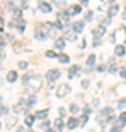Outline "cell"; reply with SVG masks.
<instances>
[{
  "mask_svg": "<svg viewBox=\"0 0 126 132\" xmlns=\"http://www.w3.org/2000/svg\"><path fill=\"white\" fill-rule=\"evenodd\" d=\"M23 84L27 85L28 91L31 93V95H34L40 88H41V84H43V79L40 75H29V76H23Z\"/></svg>",
  "mask_w": 126,
  "mask_h": 132,
  "instance_id": "1",
  "label": "cell"
},
{
  "mask_svg": "<svg viewBox=\"0 0 126 132\" xmlns=\"http://www.w3.org/2000/svg\"><path fill=\"white\" fill-rule=\"evenodd\" d=\"M69 93H70V85H68V84H60V87L57 88V97L59 98L66 97Z\"/></svg>",
  "mask_w": 126,
  "mask_h": 132,
  "instance_id": "2",
  "label": "cell"
},
{
  "mask_svg": "<svg viewBox=\"0 0 126 132\" xmlns=\"http://www.w3.org/2000/svg\"><path fill=\"white\" fill-rule=\"evenodd\" d=\"M59 76H60V71H57V69H50V71L46 73V78H47V81H48V82L56 81Z\"/></svg>",
  "mask_w": 126,
  "mask_h": 132,
  "instance_id": "3",
  "label": "cell"
},
{
  "mask_svg": "<svg viewBox=\"0 0 126 132\" xmlns=\"http://www.w3.org/2000/svg\"><path fill=\"white\" fill-rule=\"evenodd\" d=\"M106 31H107V28H106V27H103V25H98V27H95V28H94L93 34H94V37H95V38H101L104 34H106Z\"/></svg>",
  "mask_w": 126,
  "mask_h": 132,
  "instance_id": "4",
  "label": "cell"
},
{
  "mask_svg": "<svg viewBox=\"0 0 126 132\" xmlns=\"http://www.w3.org/2000/svg\"><path fill=\"white\" fill-rule=\"evenodd\" d=\"M25 107H27V101L25 100H21L19 103H16L13 106V112L15 113H22L23 110H25Z\"/></svg>",
  "mask_w": 126,
  "mask_h": 132,
  "instance_id": "5",
  "label": "cell"
},
{
  "mask_svg": "<svg viewBox=\"0 0 126 132\" xmlns=\"http://www.w3.org/2000/svg\"><path fill=\"white\" fill-rule=\"evenodd\" d=\"M38 9L44 12V13H50L52 12V5L50 3H47V2H40L38 3Z\"/></svg>",
  "mask_w": 126,
  "mask_h": 132,
  "instance_id": "6",
  "label": "cell"
},
{
  "mask_svg": "<svg viewBox=\"0 0 126 132\" xmlns=\"http://www.w3.org/2000/svg\"><path fill=\"white\" fill-rule=\"evenodd\" d=\"M119 13V5H112L110 7H108L107 10V15H108V18H113L114 15Z\"/></svg>",
  "mask_w": 126,
  "mask_h": 132,
  "instance_id": "7",
  "label": "cell"
},
{
  "mask_svg": "<svg viewBox=\"0 0 126 132\" xmlns=\"http://www.w3.org/2000/svg\"><path fill=\"white\" fill-rule=\"evenodd\" d=\"M84 21H78V22H75L73 25H72V28H73L75 32H82L84 31Z\"/></svg>",
  "mask_w": 126,
  "mask_h": 132,
  "instance_id": "8",
  "label": "cell"
},
{
  "mask_svg": "<svg viewBox=\"0 0 126 132\" xmlns=\"http://www.w3.org/2000/svg\"><path fill=\"white\" fill-rule=\"evenodd\" d=\"M78 125H79V120L76 118H70L69 120H68V128H69V129H75Z\"/></svg>",
  "mask_w": 126,
  "mask_h": 132,
  "instance_id": "9",
  "label": "cell"
},
{
  "mask_svg": "<svg viewBox=\"0 0 126 132\" xmlns=\"http://www.w3.org/2000/svg\"><path fill=\"white\" fill-rule=\"evenodd\" d=\"M68 19H69V13H66V12H59L57 13V21H60L62 24L68 22Z\"/></svg>",
  "mask_w": 126,
  "mask_h": 132,
  "instance_id": "10",
  "label": "cell"
},
{
  "mask_svg": "<svg viewBox=\"0 0 126 132\" xmlns=\"http://www.w3.org/2000/svg\"><path fill=\"white\" fill-rule=\"evenodd\" d=\"M6 79L9 81V82H15V81L18 79V72H15V71L7 72V76H6Z\"/></svg>",
  "mask_w": 126,
  "mask_h": 132,
  "instance_id": "11",
  "label": "cell"
},
{
  "mask_svg": "<svg viewBox=\"0 0 126 132\" xmlns=\"http://www.w3.org/2000/svg\"><path fill=\"white\" fill-rule=\"evenodd\" d=\"M48 116V109H44V110H38L35 113V118L37 119H46Z\"/></svg>",
  "mask_w": 126,
  "mask_h": 132,
  "instance_id": "12",
  "label": "cell"
},
{
  "mask_svg": "<svg viewBox=\"0 0 126 132\" xmlns=\"http://www.w3.org/2000/svg\"><path fill=\"white\" fill-rule=\"evenodd\" d=\"M126 125V113H123L122 114V116H119V119H117V125L116 126H119L122 129V128L125 126Z\"/></svg>",
  "mask_w": 126,
  "mask_h": 132,
  "instance_id": "13",
  "label": "cell"
},
{
  "mask_svg": "<svg viewBox=\"0 0 126 132\" xmlns=\"http://www.w3.org/2000/svg\"><path fill=\"white\" fill-rule=\"evenodd\" d=\"M78 71H79V66L73 65L72 68H69V73H68V76H69V78H73V76L78 73Z\"/></svg>",
  "mask_w": 126,
  "mask_h": 132,
  "instance_id": "14",
  "label": "cell"
},
{
  "mask_svg": "<svg viewBox=\"0 0 126 132\" xmlns=\"http://www.w3.org/2000/svg\"><path fill=\"white\" fill-rule=\"evenodd\" d=\"M81 13V5H73L69 9V15H78Z\"/></svg>",
  "mask_w": 126,
  "mask_h": 132,
  "instance_id": "15",
  "label": "cell"
},
{
  "mask_svg": "<svg viewBox=\"0 0 126 132\" xmlns=\"http://www.w3.org/2000/svg\"><path fill=\"white\" fill-rule=\"evenodd\" d=\"M65 37H66V40H69V41H75V40H76V32H75V31H66Z\"/></svg>",
  "mask_w": 126,
  "mask_h": 132,
  "instance_id": "16",
  "label": "cell"
},
{
  "mask_svg": "<svg viewBox=\"0 0 126 132\" xmlns=\"http://www.w3.org/2000/svg\"><path fill=\"white\" fill-rule=\"evenodd\" d=\"M95 60H97V56L95 54H89L88 56V59H87V66H94L95 65Z\"/></svg>",
  "mask_w": 126,
  "mask_h": 132,
  "instance_id": "17",
  "label": "cell"
},
{
  "mask_svg": "<svg viewBox=\"0 0 126 132\" xmlns=\"http://www.w3.org/2000/svg\"><path fill=\"white\" fill-rule=\"evenodd\" d=\"M65 47V40L63 38H57L56 41H54V48H63Z\"/></svg>",
  "mask_w": 126,
  "mask_h": 132,
  "instance_id": "18",
  "label": "cell"
},
{
  "mask_svg": "<svg viewBox=\"0 0 126 132\" xmlns=\"http://www.w3.org/2000/svg\"><path fill=\"white\" fill-rule=\"evenodd\" d=\"M114 54H116V56H123V54H125V47L120 46V44L116 46V48H114Z\"/></svg>",
  "mask_w": 126,
  "mask_h": 132,
  "instance_id": "19",
  "label": "cell"
},
{
  "mask_svg": "<svg viewBox=\"0 0 126 132\" xmlns=\"http://www.w3.org/2000/svg\"><path fill=\"white\" fill-rule=\"evenodd\" d=\"M57 59H59V62H62V63H68V62L70 60L69 56H68V54H65V53H60V54H57Z\"/></svg>",
  "mask_w": 126,
  "mask_h": 132,
  "instance_id": "20",
  "label": "cell"
},
{
  "mask_svg": "<svg viewBox=\"0 0 126 132\" xmlns=\"http://www.w3.org/2000/svg\"><path fill=\"white\" fill-rule=\"evenodd\" d=\"M54 126H56V131H62V129H63V120H62V119H56Z\"/></svg>",
  "mask_w": 126,
  "mask_h": 132,
  "instance_id": "21",
  "label": "cell"
},
{
  "mask_svg": "<svg viewBox=\"0 0 126 132\" xmlns=\"http://www.w3.org/2000/svg\"><path fill=\"white\" fill-rule=\"evenodd\" d=\"M34 118H35V116H31V114H28V116L25 118V123H27L28 126H32V125H34Z\"/></svg>",
  "mask_w": 126,
  "mask_h": 132,
  "instance_id": "22",
  "label": "cell"
},
{
  "mask_svg": "<svg viewBox=\"0 0 126 132\" xmlns=\"http://www.w3.org/2000/svg\"><path fill=\"white\" fill-rule=\"evenodd\" d=\"M117 107L120 109V110L126 109V98H120V100H119V103H117Z\"/></svg>",
  "mask_w": 126,
  "mask_h": 132,
  "instance_id": "23",
  "label": "cell"
},
{
  "mask_svg": "<svg viewBox=\"0 0 126 132\" xmlns=\"http://www.w3.org/2000/svg\"><path fill=\"white\" fill-rule=\"evenodd\" d=\"M101 114H104V116H112L113 114V109H110V107L103 109V110H101Z\"/></svg>",
  "mask_w": 126,
  "mask_h": 132,
  "instance_id": "24",
  "label": "cell"
},
{
  "mask_svg": "<svg viewBox=\"0 0 126 132\" xmlns=\"http://www.w3.org/2000/svg\"><path fill=\"white\" fill-rule=\"evenodd\" d=\"M78 120H79V125H82V126H84L85 123L88 122V116H87V114H82V116H81Z\"/></svg>",
  "mask_w": 126,
  "mask_h": 132,
  "instance_id": "25",
  "label": "cell"
},
{
  "mask_svg": "<svg viewBox=\"0 0 126 132\" xmlns=\"http://www.w3.org/2000/svg\"><path fill=\"white\" fill-rule=\"evenodd\" d=\"M78 112H79V107L76 104H70V113L75 114V113H78Z\"/></svg>",
  "mask_w": 126,
  "mask_h": 132,
  "instance_id": "26",
  "label": "cell"
},
{
  "mask_svg": "<svg viewBox=\"0 0 126 132\" xmlns=\"http://www.w3.org/2000/svg\"><path fill=\"white\" fill-rule=\"evenodd\" d=\"M13 18L15 19H21V10L19 9H13Z\"/></svg>",
  "mask_w": 126,
  "mask_h": 132,
  "instance_id": "27",
  "label": "cell"
},
{
  "mask_svg": "<svg viewBox=\"0 0 126 132\" xmlns=\"http://www.w3.org/2000/svg\"><path fill=\"white\" fill-rule=\"evenodd\" d=\"M46 56H47V57H56V53L53 52V50H47V52H46Z\"/></svg>",
  "mask_w": 126,
  "mask_h": 132,
  "instance_id": "28",
  "label": "cell"
},
{
  "mask_svg": "<svg viewBox=\"0 0 126 132\" xmlns=\"http://www.w3.org/2000/svg\"><path fill=\"white\" fill-rule=\"evenodd\" d=\"M110 72H112V73H116V72H117V66H116V63L110 65Z\"/></svg>",
  "mask_w": 126,
  "mask_h": 132,
  "instance_id": "29",
  "label": "cell"
},
{
  "mask_svg": "<svg viewBox=\"0 0 126 132\" xmlns=\"http://www.w3.org/2000/svg\"><path fill=\"white\" fill-rule=\"evenodd\" d=\"M35 37L38 38V40H41V41H44L47 38V35H43V34H38V32H35Z\"/></svg>",
  "mask_w": 126,
  "mask_h": 132,
  "instance_id": "30",
  "label": "cell"
},
{
  "mask_svg": "<svg viewBox=\"0 0 126 132\" xmlns=\"http://www.w3.org/2000/svg\"><path fill=\"white\" fill-rule=\"evenodd\" d=\"M106 69H107V66H106V65H100V66L97 68V71H98V72H104Z\"/></svg>",
  "mask_w": 126,
  "mask_h": 132,
  "instance_id": "31",
  "label": "cell"
},
{
  "mask_svg": "<svg viewBox=\"0 0 126 132\" xmlns=\"http://www.w3.org/2000/svg\"><path fill=\"white\" fill-rule=\"evenodd\" d=\"M19 29H21V31H23V29H25V22H23L22 19L19 21Z\"/></svg>",
  "mask_w": 126,
  "mask_h": 132,
  "instance_id": "32",
  "label": "cell"
},
{
  "mask_svg": "<svg viewBox=\"0 0 126 132\" xmlns=\"http://www.w3.org/2000/svg\"><path fill=\"white\" fill-rule=\"evenodd\" d=\"M59 113H60V118H65V114H66V110L63 107L59 109Z\"/></svg>",
  "mask_w": 126,
  "mask_h": 132,
  "instance_id": "33",
  "label": "cell"
},
{
  "mask_svg": "<svg viewBox=\"0 0 126 132\" xmlns=\"http://www.w3.org/2000/svg\"><path fill=\"white\" fill-rule=\"evenodd\" d=\"M48 126H50V123L48 122H43L41 123V129H48Z\"/></svg>",
  "mask_w": 126,
  "mask_h": 132,
  "instance_id": "34",
  "label": "cell"
},
{
  "mask_svg": "<svg viewBox=\"0 0 126 132\" xmlns=\"http://www.w3.org/2000/svg\"><path fill=\"white\" fill-rule=\"evenodd\" d=\"M119 72H120V76H122V78H126V69H125V68H122Z\"/></svg>",
  "mask_w": 126,
  "mask_h": 132,
  "instance_id": "35",
  "label": "cell"
},
{
  "mask_svg": "<svg viewBox=\"0 0 126 132\" xmlns=\"http://www.w3.org/2000/svg\"><path fill=\"white\" fill-rule=\"evenodd\" d=\"M27 62H19V68H21V69H25V68H27Z\"/></svg>",
  "mask_w": 126,
  "mask_h": 132,
  "instance_id": "36",
  "label": "cell"
},
{
  "mask_svg": "<svg viewBox=\"0 0 126 132\" xmlns=\"http://www.w3.org/2000/svg\"><path fill=\"white\" fill-rule=\"evenodd\" d=\"M120 131H122V129L119 126H113L112 129H110V132H120Z\"/></svg>",
  "mask_w": 126,
  "mask_h": 132,
  "instance_id": "37",
  "label": "cell"
},
{
  "mask_svg": "<svg viewBox=\"0 0 126 132\" xmlns=\"http://www.w3.org/2000/svg\"><path fill=\"white\" fill-rule=\"evenodd\" d=\"M114 120H116V118H114L113 114H112V116H108V119H107V122H108V123H113Z\"/></svg>",
  "mask_w": 126,
  "mask_h": 132,
  "instance_id": "38",
  "label": "cell"
},
{
  "mask_svg": "<svg viewBox=\"0 0 126 132\" xmlns=\"http://www.w3.org/2000/svg\"><path fill=\"white\" fill-rule=\"evenodd\" d=\"M101 25H103V27H106V25H110V18L104 19V21H103V24H101Z\"/></svg>",
  "mask_w": 126,
  "mask_h": 132,
  "instance_id": "39",
  "label": "cell"
},
{
  "mask_svg": "<svg viewBox=\"0 0 126 132\" xmlns=\"http://www.w3.org/2000/svg\"><path fill=\"white\" fill-rule=\"evenodd\" d=\"M89 113H91V109H89V106H85V114L88 116Z\"/></svg>",
  "mask_w": 126,
  "mask_h": 132,
  "instance_id": "40",
  "label": "cell"
},
{
  "mask_svg": "<svg viewBox=\"0 0 126 132\" xmlns=\"http://www.w3.org/2000/svg\"><path fill=\"white\" fill-rule=\"evenodd\" d=\"M65 5H66L65 2H56V6H59V7H63Z\"/></svg>",
  "mask_w": 126,
  "mask_h": 132,
  "instance_id": "41",
  "label": "cell"
},
{
  "mask_svg": "<svg viewBox=\"0 0 126 132\" xmlns=\"http://www.w3.org/2000/svg\"><path fill=\"white\" fill-rule=\"evenodd\" d=\"M15 122H16V119H15V118H13V119H10L9 122H7V126L10 128V126H12V123H15Z\"/></svg>",
  "mask_w": 126,
  "mask_h": 132,
  "instance_id": "42",
  "label": "cell"
},
{
  "mask_svg": "<svg viewBox=\"0 0 126 132\" xmlns=\"http://www.w3.org/2000/svg\"><path fill=\"white\" fill-rule=\"evenodd\" d=\"M88 81H82V88H88Z\"/></svg>",
  "mask_w": 126,
  "mask_h": 132,
  "instance_id": "43",
  "label": "cell"
},
{
  "mask_svg": "<svg viewBox=\"0 0 126 132\" xmlns=\"http://www.w3.org/2000/svg\"><path fill=\"white\" fill-rule=\"evenodd\" d=\"M5 44H6V41H5V40H0V50H2V48L5 47Z\"/></svg>",
  "mask_w": 126,
  "mask_h": 132,
  "instance_id": "44",
  "label": "cell"
},
{
  "mask_svg": "<svg viewBox=\"0 0 126 132\" xmlns=\"http://www.w3.org/2000/svg\"><path fill=\"white\" fill-rule=\"evenodd\" d=\"M3 25H5V19L0 16V28H3Z\"/></svg>",
  "mask_w": 126,
  "mask_h": 132,
  "instance_id": "45",
  "label": "cell"
},
{
  "mask_svg": "<svg viewBox=\"0 0 126 132\" xmlns=\"http://www.w3.org/2000/svg\"><path fill=\"white\" fill-rule=\"evenodd\" d=\"M87 19H88V21H91V19H93V12H89V13L87 15Z\"/></svg>",
  "mask_w": 126,
  "mask_h": 132,
  "instance_id": "46",
  "label": "cell"
},
{
  "mask_svg": "<svg viewBox=\"0 0 126 132\" xmlns=\"http://www.w3.org/2000/svg\"><path fill=\"white\" fill-rule=\"evenodd\" d=\"M81 5H82V6H87V5H88V0H82V2H81Z\"/></svg>",
  "mask_w": 126,
  "mask_h": 132,
  "instance_id": "47",
  "label": "cell"
},
{
  "mask_svg": "<svg viewBox=\"0 0 126 132\" xmlns=\"http://www.w3.org/2000/svg\"><path fill=\"white\" fill-rule=\"evenodd\" d=\"M122 18H123V21H126V7H125V10H123V15H122Z\"/></svg>",
  "mask_w": 126,
  "mask_h": 132,
  "instance_id": "48",
  "label": "cell"
},
{
  "mask_svg": "<svg viewBox=\"0 0 126 132\" xmlns=\"http://www.w3.org/2000/svg\"><path fill=\"white\" fill-rule=\"evenodd\" d=\"M93 104H94V106H98V104H100V100H94Z\"/></svg>",
  "mask_w": 126,
  "mask_h": 132,
  "instance_id": "49",
  "label": "cell"
},
{
  "mask_svg": "<svg viewBox=\"0 0 126 132\" xmlns=\"http://www.w3.org/2000/svg\"><path fill=\"white\" fill-rule=\"evenodd\" d=\"M6 112H7V109H6V107H3V109H0V113H6Z\"/></svg>",
  "mask_w": 126,
  "mask_h": 132,
  "instance_id": "50",
  "label": "cell"
},
{
  "mask_svg": "<svg viewBox=\"0 0 126 132\" xmlns=\"http://www.w3.org/2000/svg\"><path fill=\"white\" fill-rule=\"evenodd\" d=\"M3 59H5V53L2 52V53H0V60H3Z\"/></svg>",
  "mask_w": 126,
  "mask_h": 132,
  "instance_id": "51",
  "label": "cell"
},
{
  "mask_svg": "<svg viewBox=\"0 0 126 132\" xmlns=\"http://www.w3.org/2000/svg\"><path fill=\"white\" fill-rule=\"evenodd\" d=\"M16 132H23V128H22V126H19L18 129H16Z\"/></svg>",
  "mask_w": 126,
  "mask_h": 132,
  "instance_id": "52",
  "label": "cell"
},
{
  "mask_svg": "<svg viewBox=\"0 0 126 132\" xmlns=\"http://www.w3.org/2000/svg\"><path fill=\"white\" fill-rule=\"evenodd\" d=\"M47 132H54V129H47Z\"/></svg>",
  "mask_w": 126,
  "mask_h": 132,
  "instance_id": "53",
  "label": "cell"
},
{
  "mask_svg": "<svg viewBox=\"0 0 126 132\" xmlns=\"http://www.w3.org/2000/svg\"><path fill=\"white\" fill-rule=\"evenodd\" d=\"M2 32H3V28H0V35H2Z\"/></svg>",
  "mask_w": 126,
  "mask_h": 132,
  "instance_id": "54",
  "label": "cell"
},
{
  "mask_svg": "<svg viewBox=\"0 0 126 132\" xmlns=\"http://www.w3.org/2000/svg\"><path fill=\"white\" fill-rule=\"evenodd\" d=\"M0 128H2V123H0Z\"/></svg>",
  "mask_w": 126,
  "mask_h": 132,
  "instance_id": "55",
  "label": "cell"
}]
</instances>
